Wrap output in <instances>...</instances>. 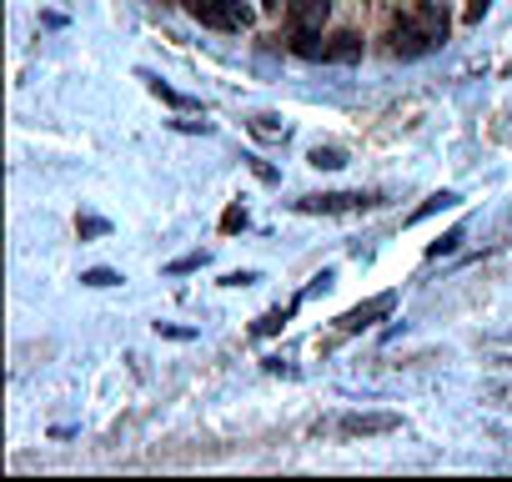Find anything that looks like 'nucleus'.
<instances>
[{
  "label": "nucleus",
  "instance_id": "f257e3e1",
  "mask_svg": "<svg viewBox=\"0 0 512 482\" xmlns=\"http://www.w3.org/2000/svg\"><path fill=\"white\" fill-rule=\"evenodd\" d=\"M442 41H447V11H442V0H417V6L407 16H397V26H392V56H407V61L437 51Z\"/></svg>",
  "mask_w": 512,
  "mask_h": 482
},
{
  "label": "nucleus",
  "instance_id": "f03ea898",
  "mask_svg": "<svg viewBox=\"0 0 512 482\" xmlns=\"http://www.w3.org/2000/svg\"><path fill=\"white\" fill-rule=\"evenodd\" d=\"M186 16L201 21L206 31H226V36L251 26V11L241 6V0H186Z\"/></svg>",
  "mask_w": 512,
  "mask_h": 482
},
{
  "label": "nucleus",
  "instance_id": "7ed1b4c3",
  "mask_svg": "<svg viewBox=\"0 0 512 482\" xmlns=\"http://www.w3.org/2000/svg\"><path fill=\"white\" fill-rule=\"evenodd\" d=\"M332 21V0H287V26L297 41L322 36V26Z\"/></svg>",
  "mask_w": 512,
  "mask_h": 482
},
{
  "label": "nucleus",
  "instance_id": "20e7f679",
  "mask_svg": "<svg viewBox=\"0 0 512 482\" xmlns=\"http://www.w3.org/2000/svg\"><path fill=\"white\" fill-rule=\"evenodd\" d=\"M397 427H402L397 412H347V417H337L342 437H377V432H397Z\"/></svg>",
  "mask_w": 512,
  "mask_h": 482
},
{
  "label": "nucleus",
  "instance_id": "39448f33",
  "mask_svg": "<svg viewBox=\"0 0 512 482\" xmlns=\"http://www.w3.org/2000/svg\"><path fill=\"white\" fill-rule=\"evenodd\" d=\"M392 307H397V292H382V297H372V302H362V307L342 312V317H337V327H342V332H367L372 322L392 317Z\"/></svg>",
  "mask_w": 512,
  "mask_h": 482
},
{
  "label": "nucleus",
  "instance_id": "423d86ee",
  "mask_svg": "<svg viewBox=\"0 0 512 482\" xmlns=\"http://www.w3.org/2000/svg\"><path fill=\"white\" fill-rule=\"evenodd\" d=\"M367 206H377V196H367V191H332V196H302L297 201V211H367Z\"/></svg>",
  "mask_w": 512,
  "mask_h": 482
},
{
  "label": "nucleus",
  "instance_id": "0eeeda50",
  "mask_svg": "<svg viewBox=\"0 0 512 482\" xmlns=\"http://www.w3.org/2000/svg\"><path fill=\"white\" fill-rule=\"evenodd\" d=\"M362 56V36H352V31H342L327 51H322V61H357Z\"/></svg>",
  "mask_w": 512,
  "mask_h": 482
},
{
  "label": "nucleus",
  "instance_id": "6e6552de",
  "mask_svg": "<svg viewBox=\"0 0 512 482\" xmlns=\"http://www.w3.org/2000/svg\"><path fill=\"white\" fill-rule=\"evenodd\" d=\"M307 161H312V166H322V171H337V166H347V151H337V146H317Z\"/></svg>",
  "mask_w": 512,
  "mask_h": 482
},
{
  "label": "nucleus",
  "instance_id": "1a4fd4ad",
  "mask_svg": "<svg viewBox=\"0 0 512 482\" xmlns=\"http://www.w3.org/2000/svg\"><path fill=\"white\" fill-rule=\"evenodd\" d=\"M447 206H457V196H452V191H437V196H427V201L412 211V221H422V216H437V211H447Z\"/></svg>",
  "mask_w": 512,
  "mask_h": 482
},
{
  "label": "nucleus",
  "instance_id": "9d476101",
  "mask_svg": "<svg viewBox=\"0 0 512 482\" xmlns=\"http://www.w3.org/2000/svg\"><path fill=\"white\" fill-rule=\"evenodd\" d=\"M287 317H292V307H277V312H267L262 322H256V337H272V332H282V327H287Z\"/></svg>",
  "mask_w": 512,
  "mask_h": 482
},
{
  "label": "nucleus",
  "instance_id": "9b49d317",
  "mask_svg": "<svg viewBox=\"0 0 512 482\" xmlns=\"http://www.w3.org/2000/svg\"><path fill=\"white\" fill-rule=\"evenodd\" d=\"M251 131H256V136H267V141H272V136H287V126H282L277 116H256V121H251Z\"/></svg>",
  "mask_w": 512,
  "mask_h": 482
},
{
  "label": "nucleus",
  "instance_id": "f8f14e48",
  "mask_svg": "<svg viewBox=\"0 0 512 482\" xmlns=\"http://www.w3.org/2000/svg\"><path fill=\"white\" fill-rule=\"evenodd\" d=\"M457 241H462V231H447L442 241H432V247H427V257H442V252H457Z\"/></svg>",
  "mask_w": 512,
  "mask_h": 482
},
{
  "label": "nucleus",
  "instance_id": "ddd939ff",
  "mask_svg": "<svg viewBox=\"0 0 512 482\" xmlns=\"http://www.w3.org/2000/svg\"><path fill=\"white\" fill-rule=\"evenodd\" d=\"M151 91H156V96H161L166 106H196V101H186L181 91H171V86H161V81H151Z\"/></svg>",
  "mask_w": 512,
  "mask_h": 482
},
{
  "label": "nucleus",
  "instance_id": "4468645a",
  "mask_svg": "<svg viewBox=\"0 0 512 482\" xmlns=\"http://www.w3.org/2000/svg\"><path fill=\"white\" fill-rule=\"evenodd\" d=\"M81 282H86V287H116L121 277H116V272H106V267H96V272H86Z\"/></svg>",
  "mask_w": 512,
  "mask_h": 482
},
{
  "label": "nucleus",
  "instance_id": "2eb2a0df",
  "mask_svg": "<svg viewBox=\"0 0 512 482\" xmlns=\"http://www.w3.org/2000/svg\"><path fill=\"white\" fill-rule=\"evenodd\" d=\"M196 267H206V252H191V257L171 262V272H176V277H181V272H196Z\"/></svg>",
  "mask_w": 512,
  "mask_h": 482
},
{
  "label": "nucleus",
  "instance_id": "dca6fc26",
  "mask_svg": "<svg viewBox=\"0 0 512 482\" xmlns=\"http://www.w3.org/2000/svg\"><path fill=\"white\" fill-rule=\"evenodd\" d=\"M221 226H226V231H236V226H246V211H236V206H231V211H226V221H221Z\"/></svg>",
  "mask_w": 512,
  "mask_h": 482
},
{
  "label": "nucleus",
  "instance_id": "f3484780",
  "mask_svg": "<svg viewBox=\"0 0 512 482\" xmlns=\"http://www.w3.org/2000/svg\"><path fill=\"white\" fill-rule=\"evenodd\" d=\"M251 282H256V272H231L226 277V287H251Z\"/></svg>",
  "mask_w": 512,
  "mask_h": 482
},
{
  "label": "nucleus",
  "instance_id": "a211bd4d",
  "mask_svg": "<svg viewBox=\"0 0 512 482\" xmlns=\"http://www.w3.org/2000/svg\"><path fill=\"white\" fill-rule=\"evenodd\" d=\"M487 6H492V0H472V6H467V21H482V16H487Z\"/></svg>",
  "mask_w": 512,
  "mask_h": 482
}]
</instances>
